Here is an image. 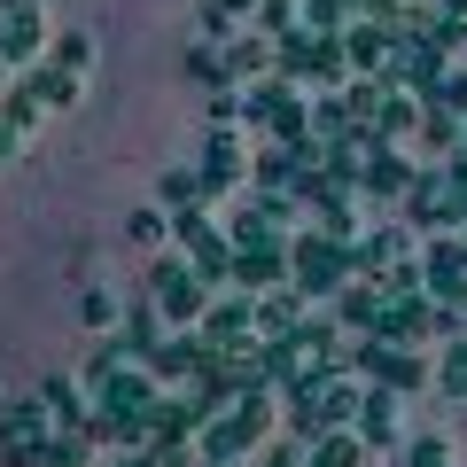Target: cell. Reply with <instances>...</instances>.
I'll list each match as a JSON object with an SVG mask.
<instances>
[{
  "instance_id": "6da1fadb",
  "label": "cell",
  "mask_w": 467,
  "mask_h": 467,
  "mask_svg": "<svg viewBox=\"0 0 467 467\" xmlns=\"http://www.w3.org/2000/svg\"><path fill=\"white\" fill-rule=\"evenodd\" d=\"M273 436V389H250V398H234V413H218L211 429H202V460L234 467L242 451H257Z\"/></svg>"
},
{
  "instance_id": "7a4b0ae2",
  "label": "cell",
  "mask_w": 467,
  "mask_h": 467,
  "mask_svg": "<svg viewBox=\"0 0 467 467\" xmlns=\"http://www.w3.org/2000/svg\"><path fill=\"white\" fill-rule=\"evenodd\" d=\"M288 281L304 288V296H335V288L343 281H358V273H350V242H335V234H296V242H288Z\"/></svg>"
},
{
  "instance_id": "3957f363",
  "label": "cell",
  "mask_w": 467,
  "mask_h": 467,
  "mask_svg": "<svg viewBox=\"0 0 467 467\" xmlns=\"http://www.w3.org/2000/svg\"><path fill=\"white\" fill-rule=\"evenodd\" d=\"M343 70H350L343 32H288L281 55H273V78H288V86H335Z\"/></svg>"
},
{
  "instance_id": "277c9868",
  "label": "cell",
  "mask_w": 467,
  "mask_h": 467,
  "mask_svg": "<svg viewBox=\"0 0 467 467\" xmlns=\"http://www.w3.org/2000/svg\"><path fill=\"white\" fill-rule=\"evenodd\" d=\"M149 304L171 319V327H202V312H211V281H202L187 257H156V273H149Z\"/></svg>"
},
{
  "instance_id": "5b68a950",
  "label": "cell",
  "mask_w": 467,
  "mask_h": 467,
  "mask_svg": "<svg viewBox=\"0 0 467 467\" xmlns=\"http://www.w3.org/2000/svg\"><path fill=\"white\" fill-rule=\"evenodd\" d=\"M350 374H367V389H398V398H413V389L429 382L420 350L413 343H389V335H367V343L350 350Z\"/></svg>"
},
{
  "instance_id": "8992f818",
  "label": "cell",
  "mask_w": 467,
  "mask_h": 467,
  "mask_svg": "<svg viewBox=\"0 0 467 467\" xmlns=\"http://www.w3.org/2000/svg\"><path fill=\"white\" fill-rule=\"evenodd\" d=\"M47 405L39 398H8L0 405V460L8 467H39V444H47Z\"/></svg>"
},
{
  "instance_id": "52a82bcc",
  "label": "cell",
  "mask_w": 467,
  "mask_h": 467,
  "mask_svg": "<svg viewBox=\"0 0 467 467\" xmlns=\"http://www.w3.org/2000/svg\"><path fill=\"white\" fill-rule=\"evenodd\" d=\"M405 218H413V234H436V226H467V202H460V187H451L444 171H420V180L405 187Z\"/></svg>"
},
{
  "instance_id": "ba28073f",
  "label": "cell",
  "mask_w": 467,
  "mask_h": 467,
  "mask_svg": "<svg viewBox=\"0 0 467 467\" xmlns=\"http://www.w3.org/2000/svg\"><path fill=\"white\" fill-rule=\"evenodd\" d=\"M413 180H420V171H413V156H405L398 140H374L367 171H358V195H367V202H374V195H382V202H398Z\"/></svg>"
},
{
  "instance_id": "9c48e42d",
  "label": "cell",
  "mask_w": 467,
  "mask_h": 467,
  "mask_svg": "<svg viewBox=\"0 0 467 467\" xmlns=\"http://www.w3.org/2000/svg\"><path fill=\"white\" fill-rule=\"evenodd\" d=\"M47 47V16H39V0H0V55L8 63H32Z\"/></svg>"
},
{
  "instance_id": "30bf717a",
  "label": "cell",
  "mask_w": 467,
  "mask_h": 467,
  "mask_svg": "<svg viewBox=\"0 0 467 467\" xmlns=\"http://www.w3.org/2000/svg\"><path fill=\"white\" fill-rule=\"evenodd\" d=\"M420 281H429V296L460 304L467 296V242H436V250H420Z\"/></svg>"
},
{
  "instance_id": "8fae6325",
  "label": "cell",
  "mask_w": 467,
  "mask_h": 467,
  "mask_svg": "<svg viewBox=\"0 0 467 467\" xmlns=\"http://www.w3.org/2000/svg\"><path fill=\"white\" fill-rule=\"evenodd\" d=\"M382 312H389V296H382V288H367V281H343V288H335V319H343V327L382 335Z\"/></svg>"
},
{
  "instance_id": "7c38bea8",
  "label": "cell",
  "mask_w": 467,
  "mask_h": 467,
  "mask_svg": "<svg viewBox=\"0 0 467 467\" xmlns=\"http://www.w3.org/2000/svg\"><path fill=\"white\" fill-rule=\"evenodd\" d=\"M358 444L367 451H382V444H398V389H367V405H358Z\"/></svg>"
},
{
  "instance_id": "4fadbf2b",
  "label": "cell",
  "mask_w": 467,
  "mask_h": 467,
  "mask_svg": "<svg viewBox=\"0 0 467 467\" xmlns=\"http://www.w3.org/2000/svg\"><path fill=\"white\" fill-rule=\"evenodd\" d=\"M117 350L149 367L156 350H164V312H156V304H140V312H125V335H117Z\"/></svg>"
},
{
  "instance_id": "5bb4252c",
  "label": "cell",
  "mask_w": 467,
  "mask_h": 467,
  "mask_svg": "<svg viewBox=\"0 0 467 467\" xmlns=\"http://www.w3.org/2000/svg\"><path fill=\"white\" fill-rule=\"evenodd\" d=\"M234 281L250 288V296H257V288H281L288 281V257L281 250H234Z\"/></svg>"
},
{
  "instance_id": "9a60e30c",
  "label": "cell",
  "mask_w": 467,
  "mask_h": 467,
  "mask_svg": "<svg viewBox=\"0 0 467 467\" xmlns=\"http://www.w3.org/2000/svg\"><path fill=\"white\" fill-rule=\"evenodd\" d=\"M211 195L218 187L202 180V171H164V180H156V202H164V211H202Z\"/></svg>"
},
{
  "instance_id": "2e32d148",
  "label": "cell",
  "mask_w": 467,
  "mask_h": 467,
  "mask_svg": "<svg viewBox=\"0 0 467 467\" xmlns=\"http://www.w3.org/2000/svg\"><path fill=\"white\" fill-rule=\"evenodd\" d=\"M39 405L55 413V429H86V389L63 382V374H47V382H39Z\"/></svg>"
},
{
  "instance_id": "e0dca14e",
  "label": "cell",
  "mask_w": 467,
  "mask_h": 467,
  "mask_svg": "<svg viewBox=\"0 0 467 467\" xmlns=\"http://www.w3.org/2000/svg\"><path fill=\"white\" fill-rule=\"evenodd\" d=\"M257 335H304V304L281 296V288H265L257 296Z\"/></svg>"
},
{
  "instance_id": "ac0fdd59",
  "label": "cell",
  "mask_w": 467,
  "mask_h": 467,
  "mask_svg": "<svg viewBox=\"0 0 467 467\" xmlns=\"http://www.w3.org/2000/svg\"><path fill=\"white\" fill-rule=\"evenodd\" d=\"M358 460H367V444H358V429H327V436L312 444V460H304V467H358Z\"/></svg>"
},
{
  "instance_id": "d6986e66",
  "label": "cell",
  "mask_w": 467,
  "mask_h": 467,
  "mask_svg": "<svg viewBox=\"0 0 467 467\" xmlns=\"http://www.w3.org/2000/svg\"><path fill=\"white\" fill-rule=\"evenodd\" d=\"M24 86H32V94L47 101V109H70V101H78V70H55V63H39Z\"/></svg>"
},
{
  "instance_id": "ffe728a7",
  "label": "cell",
  "mask_w": 467,
  "mask_h": 467,
  "mask_svg": "<svg viewBox=\"0 0 467 467\" xmlns=\"http://www.w3.org/2000/svg\"><path fill=\"white\" fill-rule=\"evenodd\" d=\"M460 125H467L460 109H444V101H429V109H420V149H460Z\"/></svg>"
},
{
  "instance_id": "44dd1931",
  "label": "cell",
  "mask_w": 467,
  "mask_h": 467,
  "mask_svg": "<svg viewBox=\"0 0 467 467\" xmlns=\"http://www.w3.org/2000/svg\"><path fill=\"white\" fill-rule=\"evenodd\" d=\"M202 180H211V187H234V180H242V149H234V133H218L211 149H202Z\"/></svg>"
},
{
  "instance_id": "7402d4cb",
  "label": "cell",
  "mask_w": 467,
  "mask_h": 467,
  "mask_svg": "<svg viewBox=\"0 0 467 467\" xmlns=\"http://www.w3.org/2000/svg\"><path fill=\"white\" fill-rule=\"evenodd\" d=\"M47 63H55V70H78V78H86V63H94V39H86V32H55V39H47Z\"/></svg>"
},
{
  "instance_id": "603a6c76",
  "label": "cell",
  "mask_w": 467,
  "mask_h": 467,
  "mask_svg": "<svg viewBox=\"0 0 467 467\" xmlns=\"http://www.w3.org/2000/svg\"><path fill=\"white\" fill-rule=\"evenodd\" d=\"M436 382H444L451 398H467V343H451L444 358H436Z\"/></svg>"
},
{
  "instance_id": "cb8c5ba5",
  "label": "cell",
  "mask_w": 467,
  "mask_h": 467,
  "mask_svg": "<svg viewBox=\"0 0 467 467\" xmlns=\"http://www.w3.org/2000/svg\"><path fill=\"white\" fill-rule=\"evenodd\" d=\"M78 319H86V327H94V335H109V327H117V319H125V312H117V296H101V288H94V296L78 304Z\"/></svg>"
},
{
  "instance_id": "d4e9b609",
  "label": "cell",
  "mask_w": 467,
  "mask_h": 467,
  "mask_svg": "<svg viewBox=\"0 0 467 467\" xmlns=\"http://www.w3.org/2000/svg\"><path fill=\"white\" fill-rule=\"evenodd\" d=\"M187 70H195L202 86H234V70H226V55H211V47H195V55H187Z\"/></svg>"
},
{
  "instance_id": "484cf974",
  "label": "cell",
  "mask_w": 467,
  "mask_h": 467,
  "mask_svg": "<svg viewBox=\"0 0 467 467\" xmlns=\"http://www.w3.org/2000/svg\"><path fill=\"white\" fill-rule=\"evenodd\" d=\"M405 467H451V444L444 436H420V444L405 451Z\"/></svg>"
},
{
  "instance_id": "4316f807",
  "label": "cell",
  "mask_w": 467,
  "mask_h": 467,
  "mask_svg": "<svg viewBox=\"0 0 467 467\" xmlns=\"http://www.w3.org/2000/svg\"><path fill=\"white\" fill-rule=\"evenodd\" d=\"M164 202H156V211H133V242H149V250H156V242H164Z\"/></svg>"
},
{
  "instance_id": "83f0119b",
  "label": "cell",
  "mask_w": 467,
  "mask_h": 467,
  "mask_svg": "<svg viewBox=\"0 0 467 467\" xmlns=\"http://www.w3.org/2000/svg\"><path fill=\"white\" fill-rule=\"evenodd\" d=\"M257 16V0H211V32H226V24Z\"/></svg>"
},
{
  "instance_id": "f1b7e54d",
  "label": "cell",
  "mask_w": 467,
  "mask_h": 467,
  "mask_svg": "<svg viewBox=\"0 0 467 467\" xmlns=\"http://www.w3.org/2000/svg\"><path fill=\"white\" fill-rule=\"evenodd\" d=\"M304 460H312V451H304L296 436H281V444H265V467H304Z\"/></svg>"
},
{
  "instance_id": "f546056e",
  "label": "cell",
  "mask_w": 467,
  "mask_h": 467,
  "mask_svg": "<svg viewBox=\"0 0 467 467\" xmlns=\"http://www.w3.org/2000/svg\"><path fill=\"white\" fill-rule=\"evenodd\" d=\"M234 117H242V94H218L211 101V125H218V133H234Z\"/></svg>"
},
{
  "instance_id": "4dcf8cb0",
  "label": "cell",
  "mask_w": 467,
  "mask_h": 467,
  "mask_svg": "<svg viewBox=\"0 0 467 467\" xmlns=\"http://www.w3.org/2000/svg\"><path fill=\"white\" fill-rule=\"evenodd\" d=\"M16 149H24V125H16V117H0V164H8Z\"/></svg>"
},
{
  "instance_id": "1f68e13d",
  "label": "cell",
  "mask_w": 467,
  "mask_h": 467,
  "mask_svg": "<svg viewBox=\"0 0 467 467\" xmlns=\"http://www.w3.org/2000/svg\"><path fill=\"white\" fill-rule=\"evenodd\" d=\"M451 187H460V202H467V156H451V171H444Z\"/></svg>"
},
{
  "instance_id": "d6a6232c",
  "label": "cell",
  "mask_w": 467,
  "mask_h": 467,
  "mask_svg": "<svg viewBox=\"0 0 467 467\" xmlns=\"http://www.w3.org/2000/svg\"><path fill=\"white\" fill-rule=\"evenodd\" d=\"M451 335H460V343H467V296L451 304Z\"/></svg>"
},
{
  "instance_id": "836d02e7",
  "label": "cell",
  "mask_w": 467,
  "mask_h": 467,
  "mask_svg": "<svg viewBox=\"0 0 467 467\" xmlns=\"http://www.w3.org/2000/svg\"><path fill=\"white\" fill-rule=\"evenodd\" d=\"M117 467H156V460H149V451H125V460H117Z\"/></svg>"
},
{
  "instance_id": "e575fe53",
  "label": "cell",
  "mask_w": 467,
  "mask_h": 467,
  "mask_svg": "<svg viewBox=\"0 0 467 467\" xmlns=\"http://www.w3.org/2000/svg\"><path fill=\"white\" fill-rule=\"evenodd\" d=\"M0 63H8V55H0ZM0 94H8V70H0Z\"/></svg>"
},
{
  "instance_id": "d590c367",
  "label": "cell",
  "mask_w": 467,
  "mask_h": 467,
  "mask_svg": "<svg viewBox=\"0 0 467 467\" xmlns=\"http://www.w3.org/2000/svg\"><path fill=\"white\" fill-rule=\"evenodd\" d=\"M460 156H467V125H460Z\"/></svg>"
},
{
  "instance_id": "8d00e7d4",
  "label": "cell",
  "mask_w": 467,
  "mask_h": 467,
  "mask_svg": "<svg viewBox=\"0 0 467 467\" xmlns=\"http://www.w3.org/2000/svg\"><path fill=\"white\" fill-rule=\"evenodd\" d=\"M195 467H218V460H195Z\"/></svg>"
}]
</instances>
